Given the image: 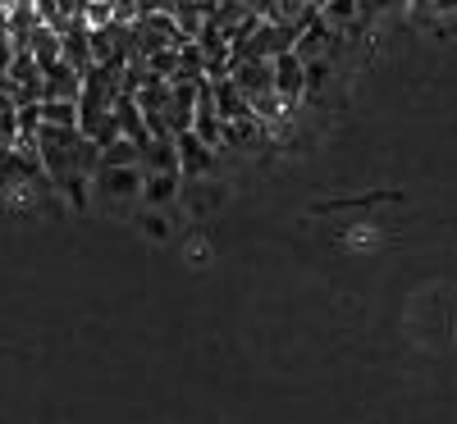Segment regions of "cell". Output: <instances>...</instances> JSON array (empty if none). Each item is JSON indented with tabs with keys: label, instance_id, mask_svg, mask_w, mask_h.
Returning <instances> with one entry per match:
<instances>
[{
	"label": "cell",
	"instance_id": "2",
	"mask_svg": "<svg viewBox=\"0 0 457 424\" xmlns=\"http://www.w3.org/2000/svg\"><path fill=\"white\" fill-rule=\"evenodd\" d=\"M174 142H179V169L183 174H206L211 169V142H202L193 128L174 133Z\"/></svg>",
	"mask_w": 457,
	"mask_h": 424
},
{
	"label": "cell",
	"instance_id": "4",
	"mask_svg": "<svg viewBox=\"0 0 457 424\" xmlns=\"http://www.w3.org/2000/svg\"><path fill=\"white\" fill-rule=\"evenodd\" d=\"M320 19H325L329 28H348V23L357 19V0H325Z\"/></svg>",
	"mask_w": 457,
	"mask_h": 424
},
{
	"label": "cell",
	"instance_id": "3",
	"mask_svg": "<svg viewBox=\"0 0 457 424\" xmlns=\"http://www.w3.org/2000/svg\"><path fill=\"white\" fill-rule=\"evenodd\" d=\"M174 192H179V174H146L142 201L146 206H165V201H174Z\"/></svg>",
	"mask_w": 457,
	"mask_h": 424
},
{
	"label": "cell",
	"instance_id": "5",
	"mask_svg": "<svg viewBox=\"0 0 457 424\" xmlns=\"http://www.w3.org/2000/svg\"><path fill=\"white\" fill-rule=\"evenodd\" d=\"M142 228H146L151 238H170V228H165V219H161V215H142Z\"/></svg>",
	"mask_w": 457,
	"mask_h": 424
},
{
	"label": "cell",
	"instance_id": "6",
	"mask_svg": "<svg viewBox=\"0 0 457 424\" xmlns=\"http://www.w3.org/2000/svg\"><path fill=\"white\" fill-rule=\"evenodd\" d=\"M430 10H435V14H457V0H435Z\"/></svg>",
	"mask_w": 457,
	"mask_h": 424
},
{
	"label": "cell",
	"instance_id": "1",
	"mask_svg": "<svg viewBox=\"0 0 457 424\" xmlns=\"http://www.w3.org/2000/svg\"><path fill=\"white\" fill-rule=\"evenodd\" d=\"M275 87H279L284 101H297L302 96V87H307V60H302L297 51L275 55Z\"/></svg>",
	"mask_w": 457,
	"mask_h": 424
}]
</instances>
